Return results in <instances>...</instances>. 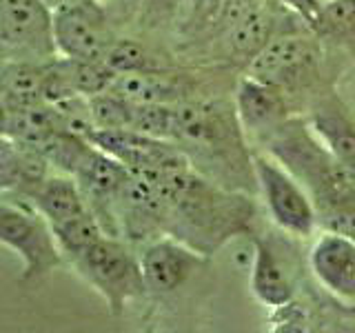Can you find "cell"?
Returning a JSON list of instances; mask_svg holds the SVG:
<instances>
[{
    "instance_id": "4fadbf2b",
    "label": "cell",
    "mask_w": 355,
    "mask_h": 333,
    "mask_svg": "<svg viewBox=\"0 0 355 333\" xmlns=\"http://www.w3.org/2000/svg\"><path fill=\"white\" fill-rule=\"evenodd\" d=\"M236 111L242 129L253 138L264 140L291 118L288 96L273 85H266L253 76H244L238 83Z\"/></svg>"
},
{
    "instance_id": "e0dca14e",
    "label": "cell",
    "mask_w": 355,
    "mask_h": 333,
    "mask_svg": "<svg viewBox=\"0 0 355 333\" xmlns=\"http://www.w3.org/2000/svg\"><path fill=\"white\" fill-rule=\"evenodd\" d=\"M49 160L27 144L9 138L0 142V189L9 196L27 198L49 176Z\"/></svg>"
},
{
    "instance_id": "603a6c76",
    "label": "cell",
    "mask_w": 355,
    "mask_h": 333,
    "mask_svg": "<svg viewBox=\"0 0 355 333\" xmlns=\"http://www.w3.org/2000/svg\"><path fill=\"white\" fill-rule=\"evenodd\" d=\"M55 240H58L62 255L76 262L80 255L87 253V249L96 244L103 236H107L103 225L98 222V218L92 214V209L83 211L69 220L60 222V225H53Z\"/></svg>"
},
{
    "instance_id": "cb8c5ba5",
    "label": "cell",
    "mask_w": 355,
    "mask_h": 333,
    "mask_svg": "<svg viewBox=\"0 0 355 333\" xmlns=\"http://www.w3.org/2000/svg\"><path fill=\"white\" fill-rule=\"evenodd\" d=\"M318 38L342 44H355V0H331L320 7L315 22L311 25Z\"/></svg>"
},
{
    "instance_id": "9c48e42d",
    "label": "cell",
    "mask_w": 355,
    "mask_h": 333,
    "mask_svg": "<svg viewBox=\"0 0 355 333\" xmlns=\"http://www.w3.org/2000/svg\"><path fill=\"white\" fill-rule=\"evenodd\" d=\"M55 42L60 56L78 60H105L116 42L107 11L96 0H64L53 9Z\"/></svg>"
},
{
    "instance_id": "3957f363",
    "label": "cell",
    "mask_w": 355,
    "mask_h": 333,
    "mask_svg": "<svg viewBox=\"0 0 355 333\" xmlns=\"http://www.w3.org/2000/svg\"><path fill=\"white\" fill-rule=\"evenodd\" d=\"M266 153L282 162L313 198L315 209L355 196V173L347 169L304 118H288L264 140Z\"/></svg>"
},
{
    "instance_id": "1f68e13d",
    "label": "cell",
    "mask_w": 355,
    "mask_h": 333,
    "mask_svg": "<svg viewBox=\"0 0 355 333\" xmlns=\"http://www.w3.org/2000/svg\"><path fill=\"white\" fill-rule=\"evenodd\" d=\"M47 3H49V5H51L53 9H55V7H58L60 3H64V0H47Z\"/></svg>"
},
{
    "instance_id": "2e32d148",
    "label": "cell",
    "mask_w": 355,
    "mask_h": 333,
    "mask_svg": "<svg viewBox=\"0 0 355 333\" xmlns=\"http://www.w3.org/2000/svg\"><path fill=\"white\" fill-rule=\"evenodd\" d=\"M273 240L255 238V258L251 271V289L253 296L266 307H286L293 300L295 287L288 273L286 262L277 255Z\"/></svg>"
},
{
    "instance_id": "ffe728a7",
    "label": "cell",
    "mask_w": 355,
    "mask_h": 333,
    "mask_svg": "<svg viewBox=\"0 0 355 333\" xmlns=\"http://www.w3.org/2000/svg\"><path fill=\"white\" fill-rule=\"evenodd\" d=\"M29 203L53 225L69 220L87 211V203L83 198L78 180L69 173H49L44 180L27 196Z\"/></svg>"
},
{
    "instance_id": "7c38bea8",
    "label": "cell",
    "mask_w": 355,
    "mask_h": 333,
    "mask_svg": "<svg viewBox=\"0 0 355 333\" xmlns=\"http://www.w3.org/2000/svg\"><path fill=\"white\" fill-rule=\"evenodd\" d=\"M202 253L173 236L151 240L140 253V264L147 289L158 296L173 293L191 278L202 264Z\"/></svg>"
},
{
    "instance_id": "5b68a950",
    "label": "cell",
    "mask_w": 355,
    "mask_h": 333,
    "mask_svg": "<svg viewBox=\"0 0 355 333\" xmlns=\"http://www.w3.org/2000/svg\"><path fill=\"white\" fill-rule=\"evenodd\" d=\"M0 240L14 249L22 262V280H38L62 262V249L51 222L27 198L3 194L0 203Z\"/></svg>"
},
{
    "instance_id": "30bf717a",
    "label": "cell",
    "mask_w": 355,
    "mask_h": 333,
    "mask_svg": "<svg viewBox=\"0 0 355 333\" xmlns=\"http://www.w3.org/2000/svg\"><path fill=\"white\" fill-rule=\"evenodd\" d=\"M98 149L107 151L138 176H164L191 169L187 153L173 140L153 138L133 129H96L92 140Z\"/></svg>"
},
{
    "instance_id": "5bb4252c",
    "label": "cell",
    "mask_w": 355,
    "mask_h": 333,
    "mask_svg": "<svg viewBox=\"0 0 355 333\" xmlns=\"http://www.w3.org/2000/svg\"><path fill=\"white\" fill-rule=\"evenodd\" d=\"M311 269L333 296L355 300V240L327 231L311 249Z\"/></svg>"
},
{
    "instance_id": "7402d4cb",
    "label": "cell",
    "mask_w": 355,
    "mask_h": 333,
    "mask_svg": "<svg viewBox=\"0 0 355 333\" xmlns=\"http://www.w3.org/2000/svg\"><path fill=\"white\" fill-rule=\"evenodd\" d=\"M53 131H58V127H55L49 103L36 107L3 109V138L38 149Z\"/></svg>"
},
{
    "instance_id": "277c9868",
    "label": "cell",
    "mask_w": 355,
    "mask_h": 333,
    "mask_svg": "<svg viewBox=\"0 0 355 333\" xmlns=\"http://www.w3.org/2000/svg\"><path fill=\"white\" fill-rule=\"evenodd\" d=\"M73 266L96 291L105 298L111 314L120 316L127 302L149 291L144 282L140 255L116 236H103L80 255Z\"/></svg>"
},
{
    "instance_id": "83f0119b",
    "label": "cell",
    "mask_w": 355,
    "mask_h": 333,
    "mask_svg": "<svg viewBox=\"0 0 355 333\" xmlns=\"http://www.w3.org/2000/svg\"><path fill=\"white\" fill-rule=\"evenodd\" d=\"M105 62L116 74H131V71H149L160 69V65L153 60V56L136 40H118L111 44V49L105 56Z\"/></svg>"
},
{
    "instance_id": "8fae6325",
    "label": "cell",
    "mask_w": 355,
    "mask_h": 333,
    "mask_svg": "<svg viewBox=\"0 0 355 333\" xmlns=\"http://www.w3.org/2000/svg\"><path fill=\"white\" fill-rule=\"evenodd\" d=\"M129 173L131 171L125 164L107 151L98 149L96 144L89 147L80 166L73 173L87 207L92 209V214L103 225L107 236L122 238L118 222V196Z\"/></svg>"
},
{
    "instance_id": "f546056e",
    "label": "cell",
    "mask_w": 355,
    "mask_h": 333,
    "mask_svg": "<svg viewBox=\"0 0 355 333\" xmlns=\"http://www.w3.org/2000/svg\"><path fill=\"white\" fill-rule=\"evenodd\" d=\"M280 3L288 5V7H293L300 16H302L306 20V25L311 27L315 22L318 14H320V7L322 3H318V0H280Z\"/></svg>"
},
{
    "instance_id": "9a60e30c",
    "label": "cell",
    "mask_w": 355,
    "mask_h": 333,
    "mask_svg": "<svg viewBox=\"0 0 355 333\" xmlns=\"http://www.w3.org/2000/svg\"><path fill=\"white\" fill-rule=\"evenodd\" d=\"M329 151L355 173V118L333 94L320 96L306 118Z\"/></svg>"
},
{
    "instance_id": "52a82bcc",
    "label": "cell",
    "mask_w": 355,
    "mask_h": 333,
    "mask_svg": "<svg viewBox=\"0 0 355 333\" xmlns=\"http://www.w3.org/2000/svg\"><path fill=\"white\" fill-rule=\"evenodd\" d=\"M320 62L322 51L313 38L302 33H277L247 65V74L293 96L320 80Z\"/></svg>"
},
{
    "instance_id": "7a4b0ae2",
    "label": "cell",
    "mask_w": 355,
    "mask_h": 333,
    "mask_svg": "<svg viewBox=\"0 0 355 333\" xmlns=\"http://www.w3.org/2000/svg\"><path fill=\"white\" fill-rule=\"evenodd\" d=\"M244 133L236 105L225 100L187 98L175 105L173 142L187 153L193 169L253 196L260 191V182Z\"/></svg>"
},
{
    "instance_id": "8992f818",
    "label": "cell",
    "mask_w": 355,
    "mask_h": 333,
    "mask_svg": "<svg viewBox=\"0 0 355 333\" xmlns=\"http://www.w3.org/2000/svg\"><path fill=\"white\" fill-rule=\"evenodd\" d=\"M0 51L3 60L58 58L53 7L47 0H0Z\"/></svg>"
},
{
    "instance_id": "ac0fdd59",
    "label": "cell",
    "mask_w": 355,
    "mask_h": 333,
    "mask_svg": "<svg viewBox=\"0 0 355 333\" xmlns=\"http://www.w3.org/2000/svg\"><path fill=\"white\" fill-rule=\"evenodd\" d=\"M109 92L127 98L131 103L151 105H178L189 98V87L182 78L171 76L162 69L118 74Z\"/></svg>"
},
{
    "instance_id": "d6986e66",
    "label": "cell",
    "mask_w": 355,
    "mask_h": 333,
    "mask_svg": "<svg viewBox=\"0 0 355 333\" xmlns=\"http://www.w3.org/2000/svg\"><path fill=\"white\" fill-rule=\"evenodd\" d=\"M44 80L47 62L31 60H3L0 69V103L3 109L44 105Z\"/></svg>"
},
{
    "instance_id": "4dcf8cb0",
    "label": "cell",
    "mask_w": 355,
    "mask_h": 333,
    "mask_svg": "<svg viewBox=\"0 0 355 333\" xmlns=\"http://www.w3.org/2000/svg\"><path fill=\"white\" fill-rule=\"evenodd\" d=\"M103 3H114V5H125V3H138V0H103Z\"/></svg>"
},
{
    "instance_id": "d4e9b609",
    "label": "cell",
    "mask_w": 355,
    "mask_h": 333,
    "mask_svg": "<svg viewBox=\"0 0 355 333\" xmlns=\"http://www.w3.org/2000/svg\"><path fill=\"white\" fill-rule=\"evenodd\" d=\"M49 105H51L55 127L60 131L92 140L96 131V120L92 114V100H89V96H69Z\"/></svg>"
},
{
    "instance_id": "4316f807",
    "label": "cell",
    "mask_w": 355,
    "mask_h": 333,
    "mask_svg": "<svg viewBox=\"0 0 355 333\" xmlns=\"http://www.w3.org/2000/svg\"><path fill=\"white\" fill-rule=\"evenodd\" d=\"M92 100V114L96 120V129H129L131 127V111L133 103L114 92H103L89 98Z\"/></svg>"
},
{
    "instance_id": "ba28073f",
    "label": "cell",
    "mask_w": 355,
    "mask_h": 333,
    "mask_svg": "<svg viewBox=\"0 0 355 333\" xmlns=\"http://www.w3.org/2000/svg\"><path fill=\"white\" fill-rule=\"evenodd\" d=\"M253 164L260 194L277 227L293 236H311L318 225V209L302 182L271 153H253Z\"/></svg>"
},
{
    "instance_id": "6da1fadb",
    "label": "cell",
    "mask_w": 355,
    "mask_h": 333,
    "mask_svg": "<svg viewBox=\"0 0 355 333\" xmlns=\"http://www.w3.org/2000/svg\"><path fill=\"white\" fill-rule=\"evenodd\" d=\"M149 180L162 200L164 236L182 240L205 258L231 238L251 231L255 205L249 194L211 180L193 166Z\"/></svg>"
},
{
    "instance_id": "44dd1931",
    "label": "cell",
    "mask_w": 355,
    "mask_h": 333,
    "mask_svg": "<svg viewBox=\"0 0 355 333\" xmlns=\"http://www.w3.org/2000/svg\"><path fill=\"white\" fill-rule=\"evenodd\" d=\"M275 18L260 5L251 9L242 20H238L229 31H225L227 51L233 58H240L244 65H249L266 44L275 38Z\"/></svg>"
},
{
    "instance_id": "484cf974",
    "label": "cell",
    "mask_w": 355,
    "mask_h": 333,
    "mask_svg": "<svg viewBox=\"0 0 355 333\" xmlns=\"http://www.w3.org/2000/svg\"><path fill=\"white\" fill-rule=\"evenodd\" d=\"M131 103V100H129ZM133 131L147 133L153 138L173 140L175 131V105H151V103H133L131 127Z\"/></svg>"
},
{
    "instance_id": "f1b7e54d",
    "label": "cell",
    "mask_w": 355,
    "mask_h": 333,
    "mask_svg": "<svg viewBox=\"0 0 355 333\" xmlns=\"http://www.w3.org/2000/svg\"><path fill=\"white\" fill-rule=\"evenodd\" d=\"M318 225L327 231H338L355 240V196L338 205L318 209Z\"/></svg>"
}]
</instances>
